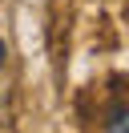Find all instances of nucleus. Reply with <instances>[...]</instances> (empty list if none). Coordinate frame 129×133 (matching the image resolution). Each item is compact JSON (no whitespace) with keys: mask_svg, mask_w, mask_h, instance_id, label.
<instances>
[{"mask_svg":"<svg viewBox=\"0 0 129 133\" xmlns=\"http://www.w3.org/2000/svg\"><path fill=\"white\" fill-rule=\"evenodd\" d=\"M4 61H8V49H4V41H0V69H4Z\"/></svg>","mask_w":129,"mask_h":133,"instance_id":"nucleus-2","label":"nucleus"},{"mask_svg":"<svg viewBox=\"0 0 129 133\" xmlns=\"http://www.w3.org/2000/svg\"><path fill=\"white\" fill-rule=\"evenodd\" d=\"M105 129H109V133H129V109H125V105H113Z\"/></svg>","mask_w":129,"mask_h":133,"instance_id":"nucleus-1","label":"nucleus"}]
</instances>
